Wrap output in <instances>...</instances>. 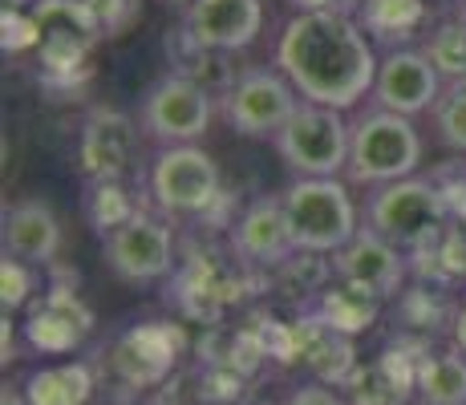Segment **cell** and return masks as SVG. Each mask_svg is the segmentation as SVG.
I'll list each match as a JSON object with an SVG mask.
<instances>
[{
	"label": "cell",
	"instance_id": "obj_8",
	"mask_svg": "<svg viewBox=\"0 0 466 405\" xmlns=\"http://www.w3.org/2000/svg\"><path fill=\"white\" fill-rule=\"evenodd\" d=\"M300 102L304 97L280 69H244L223 97V118L244 138H276Z\"/></svg>",
	"mask_w": 466,
	"mask_h": 405
},
{
	"label": "cell",
	"instance_id": "obj_28",
	"mask_svg": "<svg viewBox=\"0 0 466 405\" xmlns=\"http://www.w3.org/2000/svg\"><path fill=\"white\" fill-rule=\"evenodd\" d=\"M33 288H37V268L5 256V264H0V300H5V312L25 309L33 300Z\"/></svg>",
	"mask_w": 466,
	"mask_h": 405
},
{
	"label": "cell",
	"instance_id": "obj_27",
	"mask_svg": "<svg viewBox=\"0 0 466 405\" xmlns=\"http://www.w3.org/2000/svg\"><path fill=\"white\" fill-rule=\"evenodd\" d=\"M430 114H434V130H438V138H442V147L466 155V81L446 86Z\"/></svg>",
	"mask_w": 466,
	"mask_h": 405
},
{
	"label": "cell",
	"instance_id": "obj_4",
	"mask_svg": "<svg viewBox=\"0 0 466 405\" xmlns=\"http://www.w3.org/2000/svg\"><path fill=\"white\" fill-rule=\"evenodd\" d=\"M284 215L297 251L312 256H337L349 239L361 231V215L340 178H297L284 191Z\"/></svg>",
	"mask_w": 466,
	"mask_h": 405
},
{
	"label": "cell",
	"instance_id": "obj_10",
	"mask_svg": "<svg viewBox=\"0 0 466 405\" xmlns=\"http://www.w3.org/2000/svg\"><path fill=\"white\" fill-rule=\"evenodd\" d=\"M106 264L122 284H155L175 268V231L158 215L138 211L102 239Z\"/></svg>",
	"mask_w": 466,
	"mask_h": 405
},
{
	"label": "cell",
	"instance_id": "obj_20",
	"mask_svg": "<svg viewBox=\"0 0 466 405\" xmlns=\"http://www.w3.org/2000/svg\"><path fill=\"white\" fill-rule=\"evenodd\" d=\"M414 398L422 405H466V357L459 349L451 345L418 361Z\"/></svg>",
	"mask_w": 466,
	"mask_h": 405
},
{
	"label": "cell",
	"instance_id": "obj_26",
	"mask_svg": "<svg viewBox=\"0 0 466 405\" xmlns=\"http://www.w3.org/2000/svg\"><path fill=\"white\" fill-rule=\"evenodd\" d=\"M426 57L434 61V69L442 74L446 86L466 81V16H459V21H442L430 29Z\"/></svg>",
	"mask_w": 466,
	"mask_h": 405
},
{
	"label": "cell",
	"instance_id": "obj_9",
	"mask_svg": "<svg viewBox=\"0 0 466 405\" xmlns=\"http://www.w3.org/2000/svg\"><path fill=\"white\" fill-rule=\"evenodd\" d=\"M215 114V97L195 81L167 74L142 97V134L158 142V147H187V142H199L211 126Z\"/></svg>",
	"mask_w": 466,
	"mask_h": 405
},
{
	"label": "cell",
	"instance_id": "obj_17",
	"mask_svg": "<svg viewBox=\"0 0 466 405\" xmlns=\"http://www.w3.org/2000/svg\"><path fill=\"white\" fill-rule=\"evenodd\" d=\"M5 256L29 268H53L61 256V219L45 199H21L5 211Z\"/></svg>",
	"mask_w": 466,
	"mask_h": 405
},
{
	"label": "cell",
	"instance_id": "obj_22",
	"mask_svg": "<svg viewBox=\"0 0 466 405\" xmlns=\"http://www.w3.org/2000/svg\"><path fill=\"white\" fill-rule=\"evenodd\" d=\"M414 373L418 369H398L393 357L373 361L365 369L349 373V405H406L414 393Z\"/></svg>",
	"mask_w": 466,
	"mask_h": 405
},
{
	"label": "cell",
	"instance_id": "obj_3",
	"mask_svg": "<svg viewBox=\"0 0 466 405\" xmlns=\"http://www.w3.org/2000/svg\"><path fill=\"white\" fill-rule=\"evenodd\" d=\"M422 134L414 118L390 114L381 106L365 110L353 122V142H349V167L345 178L357 187H385L398 178L418 175L422 167Z\"/></svg>",
	"mask_w": 466,
	"mask_h": 405
},
{
	"label": "cell",
	"instance_id": "obj_11",
	"mask_svg": "<svg viewBox=\"0 0 466 405\" xmlns=\"http://www.w3.org/2000/svg\"><path fill=\"white\" fill-rule=\"evenodd\" d=\"M138 126L130 114L110 110V106H94L86 114L82 130H77V170L86 183H110L134 170L138 162Z\"/></svg>",
	"mask_w": 466,
	"mask_h": 405
},
{
	"label": "cell",
	"instance_id": "obj_7",
	"mask_svg": "<svg viewBox=\"0 0 466 405\" xmlns=\"http://www.w3.org/2000/svg\"><path fill=\"white\" fill-rule=\"evenodd\" d=\"M150 195L167 215H208L223 195V175L203 147H163L150 162Z\"/></svg>",
	"mask_w": 466,
	"mask_h": 405
},
{
	"label": "cell",
	"instance_id": "obj_1",
	"mask_svg": "<svg viewBox=\"0 0 466 405\" xmlns=\"http://www.w3.org/2000/svg\"><path fill=\"white\" fill-rule=\"evenodd\" d=\"M378 66L381 57L357 13H297L276 41V69L297 94L340 114L373 94Z\"/></svg>",
	"mask_w": 466,
	"mask_h": 405
},
{
	"label": "cell",
	"instance_id": "obj_14",
	"mask_svg": "<svg viewBox=\"0 0 466 405\" xmlns=\"http://www.w3.org/2000/svg\"><path fill=\"white\" fill-rule=\"evenodd\" d=\"M183 25L211 49L244 53L264 33V0H195L183 13Z\"/></svg>",
	"mask_w": 466,
	"mask_h": 405
},
{
	"label": "cell",
	"instance_id": "obj_16",
	"mask_svg": "<svg viewBox=\"0 0 466 405\" xmlns=\"http://www.w3.org/2000/svg\"><path fill=\"white\" fill-rule=\"evenodd\" d=\"M89 329H94V312L82 304V296L74 288L53 284L41 296V304H33L25 337L41 353H69L89 337Z\"/></svg>",
	"mask_w": 466,
	"mask_h": 405
},
{
	"label": "cell",
	"instance_id": "obj_5",
	"mask_svg": "<svg viewBox=\"0 0 466 405\" xmlns=\"http://www.w3.org/2000/svg\"><path fill=\"white\" fill-rule=\"evenodd\" d=\"M276 155L297 178H340L349 167L353 122L340 110L317 102H300V110L276 134Z\"/></svg>",
	"mask_w": 466,
	"mask_h": 405
},
{
	"label": "cell",
	"instance_id": "obj_2",
	"mask_svg": "<svg viewBox=\"0 0 466 405\" xmlns=\"http://www.w3.org/2000/svg\"><path fill=\"white\" fill-rule=\"evenodd\" d=\"M365 228H373L401 251H422L451 231V199L430 178H398L373 187L365 203Z\"/></svg>",
	"mask_w": 466,
	"mask_h": 405
},
{
	"label": "cell",
	"instance_id": "obj_6",
	"mask_svg": "<svg viewBox=\"0 0 466 405\" xmlns=\"http://www.w3.org/2000/svg\"><path fill=\"white\" fill-rule=\"evenodd\" d=\"M33 33H37V57L49 81H77L86 77L102 29L94 25L82 0H33L29 8Z\"/></svg>",
	"mask_w": 466,
	"mask_h": 405
},
{
	"label": "cell",
	"instance_id": "obj_18",
	"mask_svg": "<svg viewBox=\"0 0 466 405\" xmlns=\"http://www.w3.org/2000/svg\"><path fill=\"white\" fill-rule=\"evenodd\" d=\"M110 365L118 369L122 381L130 385H155L163 381L175 365V332L163 324H138L127 337H118L110 353Z\"/></svg>",
	"mask_w": 466,
	"mask_h": 405
},
{
	"label": "cell",
	"instance_id": "obj_29",
	"mask_svg": "<svg viewBox=\"0 0 466 405\" xmlns=\"http://www.w3.org/2000/svg\"><path fill=\"white\" fill-rule=\"evenodd\" d=\"M94 16V25L102 29V37H122L134 21L142 16V0H82Z\"/></svg>",
	"mask_w": 466,
	"mask_h": 405
},
{
	"label": "cell",
	"instance_id": "obj_23",
	"mask_svg": "<svg viewBox=\"0 0 466 405\" xmlns=\"http://www.w3.org/2000/svg\"><path fill=\"white\" fill-rule=\"evenodd\" d=\"M378 309H381L378 296L361 292V288H353L345 280H337V288H325V292H320V320H325L333 332H345V337L370 329V324L378 320Z\"/></svg>",
	"mask_w": 466,
	"mask_h": 405
},
{
	"label": "cell",
	"instance_id": "obj_21",
	"mask_svg": "<svg viewBox=\"0 0 466 405\" xmlns=\"http://www.w3.org/2000/svg\"><path fill=\"white\" fill-rule=\"evenodd\" d=\"M89 398H94V369L86 361L45 365L25 381L29 405H86Z\"/></svg>",
	"mask_w": 466,
	"mask_h": 405
},
{
	"label": "cell",
	"instance_id": "obj_33",
	"mask_svg": "<svg viewBox=\"0 0 466 405\" xmlns=\"http://www.w3.org/2000/svg\"><path fill=\"white\" fill-rule=\"evenodd\" d=\"M0 405H29V401H25V393H16V390H5V398H0Z\"/></svg>",
	"mask_w": 466,
	"mask_h": 405
},
{
	"label": "cell",
	"instance_id": "obj_12",
	"mask_svg": "<svg viewBox=\"0 0 466 405\" xmlns=\"http://www.w3.org/2000/svg\"><path fill=\"white\" fill-rule=\"evenodd\" d=\"M446 81L434 69V61L426 57V49H390L378 66V81H373V102L390 114H430L442 97Z\"/></svg>",
	"mask_w": 466,
	"mask_h": 405
},
{
	"label": "cell",
	"instance_id": "obj_19",
	"mask_svg": "<svg viewBox=\"0 0 466 405\" xmlns=\"http://www.w3.org/2000/svg\"><path fill=\"white\" fill-rule=\"evenodd\" d=\"M167 61H170V74L203 86L211 97H219V102L228 97V89L239 81V69L231 66V53L195 41L191 33H187V25H178V29L167 37Z\"/></svg>",
	"mask_w": 466,
	"mask_h": 405
},
{
	"label": "cell",
	"instance_id": "obj_13",
	"mask_svg": "<svg viewBox=\"0 0 466 405\" xmlns=\"http://www.w3.org/2000/svg\"><path fill=\"white\" fill-rule=\"evenodd\" d=\"M333 276L361 292L378 296V300H393L401 296L406 284V251L393 248L385 236H378L373 228H361L345 248L333 256Z\"/></svg>",
	"mask_w": 466,
	"mask_h": 405
},
{
	"label": "cell",
	"instance_id": "obj_31",
	"mask_svg": "<svg viewBox=\"0 0 466 405\" xmlns=\"http://www.w3.org/2000/svg\"><path fill=\"white\" fill-rule=\"evenodd\" d=\"M297 13H357L361 0H292Z\"/></svg>",
	"mask_w": 466,
	"mask_h": 405
},
{
	"label": "cell",
	"instance_id": "obj_24",
	"mask_svg": "<svg viewBox=\"0 0 466 405\" xmlns=\"http://www.w3.org/2000/svg\"><path fill=\"white\" fill-rule=\"evenodd\" d=\"M357 21L365 33L390 41V37H410L426 25V0H361Z\"/></svg>",
	"mask_w": 466,
	"mask_h": 405
},
{
	"label": "cell",
	"instance_id": "obj_25",
	"mask_svg": "<svg viewBox=\"0 0 466 405\" xmlns=\"http://www.w3.org/2000/svg\"><path fill=\"white\" fill-rule=\"evenodd\" d=\"M142 207L130 199V191H127V183L122 178H110V183H89V191H86V219H89V228L97 231V236H110L114 228H122L127 219H134Z\"/></svg>",
	"mask_w": 466,
	"mask_h": 405
},
{
	"label": "cell",
	"instance_id": "obj_32",
	"mask_svg": "<svg viewBox=\"0 0 466 405\" xmlns=\"http://www.w3.org/2000/svg\"><path fill=\"white\" fill-rule=\"evenodd\" d=\"M451 345L466 357V300L454 309V317H451Z\"/></svg>",
	"mask_w": 466,
	"mask_h": 405
},
{
	"label": "cell",
	"instance_id": "obj_34",
	"mask_svg": "<svg viewBox=\"0 0 466 405\" xmlns=\"http://www.w3.org/2000/svg\"><path fill=\"white\" fill-rule=\"evenodd\" d=\"M462 16H466V0H462Z\"/></svg>",
	"mask_w": 466,
	"mask_h": 405
},
{
	"label": "cell",
	"instance_id": "obj_15",
	"mask_svg": "<svg viewBox=\"0 0 466 405\" xmlns=\"http://www.w3.org/2000/svg\"><path fill=\"white\" fill-rule=\"evenodd\" d=\"M231 251L252 268H284L297 256L280 199H256L231 228Z\"/></svg>",
	"mask_w": 466,
	"mask_h": 405
},
{
	"label": "cell",
	"instance_id": "obj_30",
	"mask_svg": "<svg viewBox=\"0 0 466 405\" xmlns=\"http://www.w3.org/2000/svg\"><path fill=\"white\" fill-rule=\"evenodd\" d=\"M280 405H345V401H340L329 385H300V390L289 393Z\"/></svg>",
	"mask_w": 466,
	"mask_h": 405
}]
</instances>
